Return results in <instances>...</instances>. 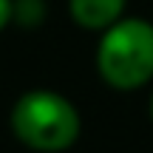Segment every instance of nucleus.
<instances>
[{
    "label": "nucleus",
    "mask_w": 153,
    "mask_h": 153,
    "mask_svg": "<svg viewBox=\"0 0 153 153\" xmlns=\"http://www.w3.org/2000/svg\"><path fill=\"white\" fill-rule=\"evenodd\" d=\"M11 14H14V0H0V31L11 23Z\"/></svg>",
    "instance_id": "39448f33"
},
{
    "label": "nucleus",
    "mask_w": 153,
    "mask_h": 153,
    "mask_svg": "<svg viewBox=\"0 0 153 153\" xmlns=\"http://www.w3.org/2000/svg\"><path fill=\"white\" fill-rule=\"evenodd\" d=\"M128 0H68L74 23L85 31H105L122 17Z\"/></svg>",
    "instance_id": "7ed1b4c3"
},
{
    "label": "nucleus",
    "mask_w": 153,
    "mask_h": 153,
    "mask_svg": "<svg viewBox=\"0 0 153 153\" xmlns=\"http://www.w3.org/2000/svg\"><path fill=\"white\" fill-rule=\"evenodd\" d=\"M11 131L31 150L60 153L79 139V111L62 94L48 88H34L14 102Z\"/></svg>",
    "instance_id": "f257e3e1"
},
{
    "label": "nucleus",
    "mask_w": 153,
    "mask_h": 153,
    "mask_svg": "<svg viewBox=\"0 0 153 153\" xmlns=\"http://www.w3.org/2000/svg\"><path fill=\"white\" fill-rule=\"evenodd\" d=\"M150 119H153V97H150Z\"/></svg>",
    "instance_id": "423d86ee"
},
{
    "label": "nucleus",
    "mask_w": 153,
    "mask_h": 153,
    "mask_svg": "<svg viewBox=\"0 0 153 153\" xmlns=\"http://www.w3.org/2000/svg\"><path fill=\"white\" fill-rule=\"evenodd\" d=\"M99 76L111 88L133 91L153 79V23L125 17L108 26L97 48Z\"/></svg>",
    "instance_id": "f03ea898"
},
{
    "label": "nucleus",
    "mask_w": 153,
    "mask_h": 153,
    "mask_svg": "<svg viewBox=\"0 0 153 153\" xmlns=\"http://www.w3.org/2000/svg\"><path fill=\"white\" fill-rule=\"evenodd\" d=\"M45 20V0H14L11 23L23 28H40Z\"/></svg>",
    "instance_id": "20e7f679"
}]
</instances>
